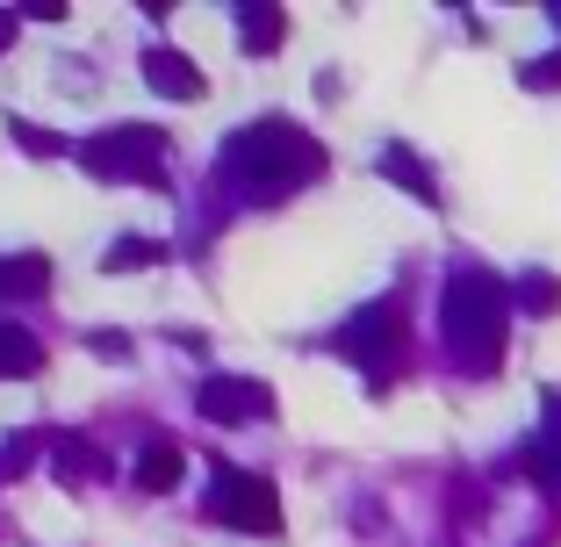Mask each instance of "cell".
<instances>
[{"label": "cell", "mask_w": 561, "mask_h": 547, "mask_svg": "<svg viewBox=\"0 0 561 547\" xmlns=\"http://www.w3.org/2000/svg\"><path fill=\"white\" fill-rule=\"evenodd\" d=\"M15 44V15H8V8H0V50Z\"/></svg>", "instance_id": "22"}, {"label": "cell", "mask_w": 561, "mask_h": 547, "mask_svg": "<svg viewBox=\"0 0 561 547\" xmlns=\"http://www.w3.org/2000/svg\"><path fill=\"white\" fill-rule=\"evenodd\" d=\"M324 145H317L302 123L288 116H260L245 123V130L224 137V151H216V195L224 202H245V209H274V202L302 195V187L324 181Z\"/></svg>", "instance_id": "1"}, {"label": "cell", "mask_w": 561, "mask_h": 547, "mask_svg": "<svg viewBox=\"0 0 561 547\" xmlns=\"http://www.w3.org/2000/svg\"><path fill=\"white\" fill-rule=\"evenodd\" d=\"M44 367V339L30 332V324H8L0 317V381H22V375H36Z\"/></svg>", "instance_id": "13"}, {"label": "cell", "mask_w": 561, "mask_h": 547, "mask_svg": "<svg viewBox=\"0 0 561 547\" xmlns=\"http://www.w3.org/2000/svg\"><path fill=\"white\" fill-rule=\"evenodd\" d=\"M518 87H526V94H561V50L526 58V66H518Z\"/></svg>", "instance_id": "17"}, {"label": "cell", "mask_w": 561, "mask_h": 547, "mask_svg": "<svg viewBox=\"0 0 561 547\" xmlns=\"http://www.w3.org/2000/svg\"><path fill=\"white\" fill-rule=\"evenodd\" d=\"M504 288H512V310H526V317H554L561 310V274H547V266H518Z\"/></svg>", "instance_id": "12"}, {"label": "cell", "mask_w": 561, "mask_h": 547, "mask_svg": "<svg viewBox=\"0 0 561 547\" xmlns=\"http://www.w3.org/2000/svg\"><path fill=\"white\" fill-rule=\"evenodd\" d=\"M195 411L209 425H260V418H274V389L252 375H209L195 389Z\"/></svg>", "instance_id": "6"}, {"label": "cell", "mask_w": 561, "mask_h": 547, "mask_svg": "<svg viewBox=\"0 0 561 547\" xmlns=\"http://www.w3.org/2000/svg\"><path fill=\"white\" fill-rule=\"evenodd\" d=\"M331 346H339L367 375V389H389V381H397V367H403V353H411V346H403V303L397 296L360 303V310L331 332Z\"/></svg>", "instance_id": "4"}, {"label": "cell", "mask_w": 561, "mask_h": 547, "mask_svg": "<svg viewBox=\"0 0 561 547\" xmlns=\"http://www.w3.org/2000/svg\"><path fill=\"white\" fill-rule=\"evenodd\" d=\"M44 440H50V432H8V440H0V482L30 476V468L44 461Z\"/></svg>", "instance_id": "15"}, {"label": "cell", "mask_w": 561, "mask_h": 547, "mask_svg": "<svg viewBox=\"0 0 561 547\" xmlns=\"http://www.w3.org/2000/svg\"><path fill=\"white\" fill-rule=\"evenodd\" d=\"M202 518H209V526H231V533H280V490L260 476V468L216 461L209 498H202Z\"/></svg>", "instance_id": "5"}, {"label": "cell", "mask_w": 561, "mask_h": 547, "mask_svg": "<svg viewBox=\"0 0 561 547\" xmlns=\"http://www.w3.org/2000/svg\"><path fill=\"white\" fill-rule=\"evenodd\" d=\"M8 137H15V145L30 151V159H58V151H72V145H66L58 130H36V123H22V116L8 123Z\"/></svg>", "instance_id": "18"}, {"label": "cell", "mask_w": 561, "mask_h": 547, "mask_svg": "<svg viewBox=\"0 0 561 547\" xmlns=\"http://www.w3.org/2000/svg\"><path fill=\"white\" fill-rule=\"evenodd\" d=\"M137 72H145V87H151V94H165V101H202V94H209L202 66L187 58V50H173V44H145Z\"/></svg>", "instance_id": "7"}, {"label": "cell", "mask_w": 561, "mask_h": 547, "mask_svg": "<svg viewBox=\"0 0 561 547\" xmlns=\"http://www.w3.org/2000/svg\"><path fill=\"white\" fill-rule=\"evenodd\" d=\"M446 498H454V512H461V526H476V518H482V490H476V482H454V490H446Z\"/></svg>", "instance_id": "19"}, {"label": "cell", "mask_w": 561, "mask_h": 547, "mask_svg": "<svg viewBox=\"0 0 561 547\" xmlns=\"http://www.w3.org/2000/svg\"><path fill=\"white\" fill-rule=\"evenodd\" d=\"M44 461L58 482H72V490H87V482H108V454L87 440V432H50L44 440Z\"/></svg>", "instance_id": "8"}, {"label": "cell", "mask_w": 561, "mask_h": 547, "mask_svg": "<svg viewBox=\"0 0 561 547\" xmlns=\"http://www.w3.org/2000/svg\"><path fill=\"white\" fill-rule=\"evenodd\" d=\"M130 476H137V490H145V498H165V490L187 476V447H181V440H165V432H151Z\"/></svg>", "instance_id": "9"}, {"label": "cell", "mask_w": 561, "mask_h": 547, "mask_svg": "<svg viewBox=\"0 0 561 547\" xmlns=\"http://www.w3.org/2000/svg\"><path fill=\"white\" fill-rule=\"evenodd\" d=\"M101 266H108V274H137V266H165V246H159V238H116V246L101 252Z\"/></svg>", "instance_id": "16"}, {"label": "cell", "mask_w": 561, "mask_h": 547, "mask_svg": "<svg viewBox=\"0 0 561 547\" xmlns=\"http://www.w3.org/2000/svg\"><path fill=\"white\" fill-rule=\"evenodd\" d=\"M72 151L108 187H165V167H173V137L151 130V123H108V130H94Z\"/></svg>", "instance_id": "3"}, {"label": "cell", "mask_w": 561, "mask_h": 547, "mask_svg": "<svg viewBox=\"0 0 561 547\" xmlns=\"http://www.w3.org/2000/svg\"><path fill=\"white\" fill-rule=\"evenodd\" d=\"M87 346H94V353H108V361H123V353H130V339H123V332H94Z\"/></svg>", "instance_id": "21"}, {"label": "cell", "mask_w": 561, "mask_h": 547, "mask_svg": "<svg viewBox=\"0 0 561 547\" xmlns=\"http://www.w3.org/2000/svg\"><path fill=\"white\" fill-rule=\"evenodd\" d=\"M231 15H238V36H245V50H252V58H266V50H280V44H288V15H280V8L238 0Z\"/></svg>", "instance_id": "11"}, {"label": "cell", "mask_w": 561, "mask_h": 547, "mask_svg": "<svg viewBox=\"0 0 561 547\" xmlns=\"http://www.w3.org/2000/svg\"><path fill=\"white\" fill-rule=\"evenodd\" d=\"M533 440H540V447L554 454V468H561V397H547V425L533 432Z\"/></svg>", "instance_id": "20"}, {"label": "cell", "mask_w": 561, "mask_h": 547, "mask_svg": "<svg viewBox=\"0 0 561 547\" xmlns=\"http://www.w3.org/2000/svg\"><path fill=\"white\" fill-rule=\"evenodd\" d=\"M554 22H561V8H554Z\"/></svg>", "instance_id": "23"}, {"label": "cell", "mask_w": 561, "mask_h": 547, "mask_svg": "<svg viewBox=\"0 0 561 547\" xmlns=\"http://www.w3.org/2000/svg\"><path fill=\"white\" fill-rule=\"evenodd\" d=\"M439 339L461 375L490 381L504 367V339H512V288L490 266H454L439 288Z\"/></svg>", "instance_id": "2"}, {"label": "cell", "mask_w": 561, "mask_h": 547, "mask_svg": "<svg viewBox=\"0 0 561 547\" xmlns=\"http://www.w3.org/2000/svg\"><path fill=\"white\" fill-rule=\"evenodd\" d=\"M50 288V260L44 252H15V260H0V303H30Z\"/></svg>", "instance_id": "14"}, {"label": "cell", "mask_w": 561, "mask_h": 547, "mask_svg": "<svg viewBox=\"0 0 561 547\" xmlns=\"http://www.w3.org/2000/svg\"><path fill=\"white\" fill-rule=\"evenodd\" d=\"M375 173H381V181H397L403 195H417V202H425V209H432V202H439V181H432V167H425V159H417L411 145H381Z\"/></svg>", "instance_id": "10"}]
</instances>
